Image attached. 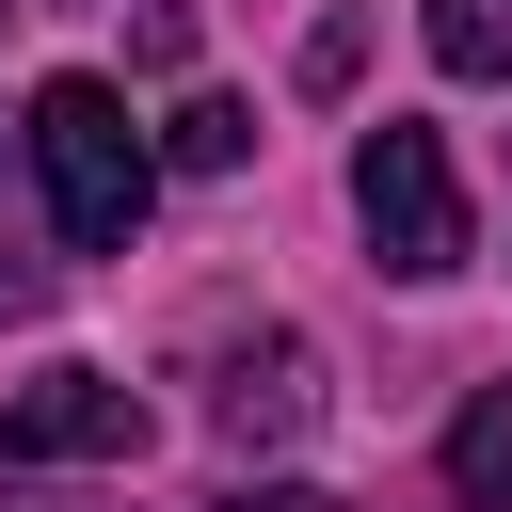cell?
I'll use <instances>...</instances> for the list:
<instances>
[{
	"instance_id": "7",
	"label": "cell",
	"mask_w": 512,
	"mask_h": 512,
	"mask_svg": "<svg viewBox=\"0 0 512 512\" xmlns=\"http://www.w3.org/2000/svg\"><path fill=\"white\" fill-rule=\"evenodd\" d=\"M432 64L448 80H512V0H432Z\"/></svg>"
},
{
	"instance_id": "6",
	"label": "cell",
	"mask_w": 512,
	"mask_h": 512,
	"mask_svg": "<svg viewBox=\"0 0 512 512\" xmlns=\"http://www.w3.org/2000/svg\"><path fill=\"white\" fill-rule=\"evenodd\" d=\"M160 160H176V176H240V160H256V112H240V96H192V112L160 128Z\"/></svg>"
},
{
	"instance_id": "5",
	"label": "cell",
	"mask_w": 512,
	"mask_h": 512,
	"mask_svg": "<svg viewBox=\"0 0 512 512\" xmlns=\"http://www.w3.org/2000/svg\"><path fill=\"white\" fill-rule=\"evenodd\" d=\"M448 496H464V512H512V384H480V400L448 416Z\"/></svg>"
},
{
	"instance_id": "8",
	"label": "cell",
	"mask_w": 512,
	"mask_h": 512,
	"mask_svg": "<svg viewBox=\"0 0 512 512\" xmlns=\"http://www.w3.org/2000/svg\"><path fill=\"white\" fill-rule=\"evenodd\" d=\"M224 512H336V496H320V480H240Z\"/></svg>"
},
{
	"instance_id": "9",
	"label": "cell",
	"mask_w": 512,
	"mask_h": 512,
	"mask_svg": "<svg viewBox=\"0 0 512 512\" xmlns=\"http://www.w3.org/2000/svg\"><path fill=\"white\" fill-rule=\"evenodd\" d=\"M32 304H48V272H32V256H0V320H32Z\"/></svg>"
},
{
	"instance_id": "2",
	"label": "cell",
	"mask_w": 512,
	"mask_h": 512,
	"mask_svg": "<svg viewBox=\"0 0 512 512\" xmlns=\"http://www.w3.org/2000/svg\"><path fill=\"white\" fill-rule=\"evenodd\" d=\"M352 224H368V256H384L400 288H432V272H464V256H480L464 176H448V144H432L416 112H384V128L352 144Z\"/></svg>"
},
{
	"instance_id": "10",
	"label": "cell",
	"mask_w": 512,
	"mask_h": 512,
	"mask_svg": "<svg viewBox=\"0 0 512 512\" xmlns=\"http://www.w3.org/2000/svg\"><path fill=\"white\" fill-rule=\"evenodd\" d=\"M0 16H16V0H0Z\"/></svg>"
},
{
	"instance_id": "4",
	"label": "cell",
	"mask_w": 512,
	"mask_h": 512,
	"mask_svg": "<svg viewBox=\"0 0 512 512\" xmlns=\"http://www.w3.org/2000/svg\"><path fill=\"white\" fill-rule=\"evenodd\" d=\"M304 416H320V352H304V336L224 352V384H208V432H224V448H288Z\"/></svg>"
},
{
	"instance_id": "1",
	"label": "cell",
	"mask_w": 512,
	"mask_h": 512,
	"mask_svg": "<svg viewBox=\"0 0 512 512\" xmlns=\"http://www.w3.org/2000/svg\"><path fill=\"white\" fill-rule=\"evenodd\" d=\"M32 176H48L64 256H128V240H144V208H160V144L128 128V96H112L96 64H64V80L32 96Z\"/></svg>"
},
{
	"instance_id": "3",
	"label": "cell",
	"mask_w": 512,
	"mask_h": 512,
	"mask_svg": "<svg viewBox=\"0 0 512 512\" xmlns=\"http://www.w3.org/2000/svg\"><path fill=\"white\" fill-rule=\"evenodd\" d=\"M144 432H160L144 384H112V368H48L0 400V464H128Z\"/></svg>"
}]
</instances>
